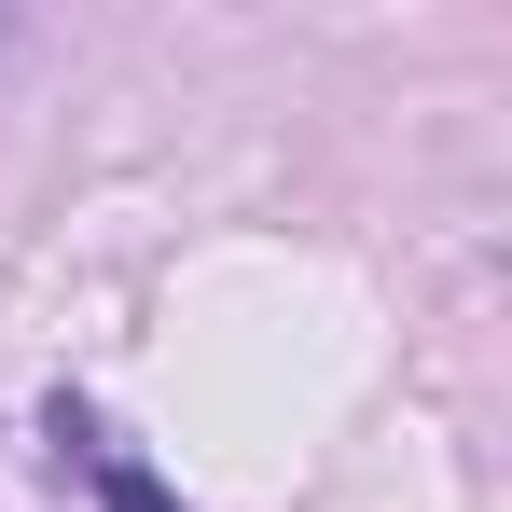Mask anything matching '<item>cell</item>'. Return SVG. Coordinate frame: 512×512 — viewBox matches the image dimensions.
Segmentation results:
<instances>
[{
	"label": "cell",
	"instance_id": "obj_1",
	"mask_svg": "<svg viewBox=\"0 0 512 512\" xmlns=\"http://www.w3.org/2000/svg\"><path fill=\"white\" fill-rule=\"evenodd\" d=\"M97 485H111V512H167V485H153V471H125V457H111Z\"/></svg>",
	"mask_w": 512,
	"mask_h": 512
}]
</instances>
